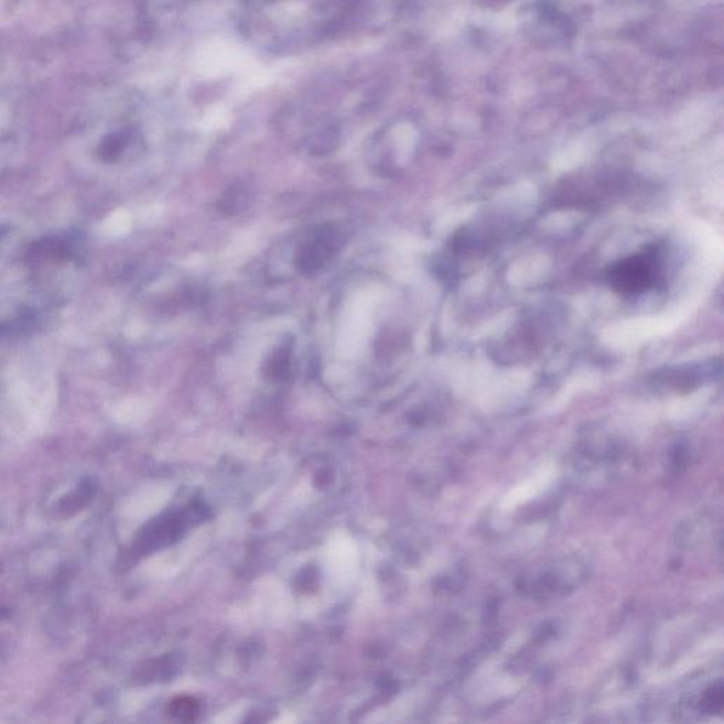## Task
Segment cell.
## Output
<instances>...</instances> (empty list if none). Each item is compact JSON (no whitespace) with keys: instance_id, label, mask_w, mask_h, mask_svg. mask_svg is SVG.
<instances>
[{"instance_id":"5b68a950","label":"cell","mask_w":724,"mask_h":724,"mask_svg":"<svg viewBox=\"0 0 724 724\" xmlns=\"http://www.w3.org/2000/svg\"><path fill=\"white\" fill-rule=\"evenodd\" d=\"M197 707L196 705H193L192 702L186 699V701L182 702H176L174 703V713H176L177 716L184 715L186 718H188V715H193V713H196Z\"/></svg>"},{"instance_id":"6da1fadb","label":"cell","mask_w":724,"mask_h":724,"mask_svg":"<svg viewBox=\"0 0 724 724\" xmlns=\"http://www.w3.org/2000/svg\"><path fill=\"white\" fill-rule=\"evenodd\" d=\"M662 255L656 247L644 248L614 263L607 272V281L614 291L634 296L656 287L662 273Z\"/></svg>"},{"instance_id":"3957f363","label":"cell","mask_w":724,"mask_h":724,"mask_svg":"<svg viewBox=\"0 0 724 724\" xmlns=\"http://www.w3.org/2000/svg\"><path fill=\"white\" fill-rule=\"evenodd\" d=\"M97 494V483L93 478H87L82 484H79L76 491L68 494V496L63 497L56 504L53 511L56 514V518L66 519L76 516L83 508L87 507L89 503L93 501V498Z\"/></svg>"},{"instance_id":"7a4b0ae2","label":"cell","mask_w":724,"mask_h":724,"mask_svg":"<svg viewBox=\"0 0 724 724\" xmlns=\"http://www.w3.org/2000/svg\"><path fill=\"white\" fill-rule=\"evenodd\" d=\"M342 238L334 229H323L313 237L312 241L303 244L296 255L299 271L314 273L318 271L337 249L342 247Z\"/></svg>"},{"instance_id":"277c9868","label":"cell","mask_w":724,"mask_h":724,"mask_svg":"<svg viewBox=\"0 0 724 724\" xmlns=\"http://www.w3.org/2000/svg\"><path fill=\"white\" fill-rule=\"evenodd\" d=\"M288 346L289 344H284L283 347H279L269 361L268 374L273 379L287 378L291 371V347Z\"/></svg>"}]
</instances>
